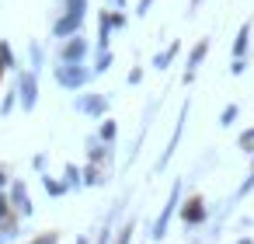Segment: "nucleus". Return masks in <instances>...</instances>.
Listing matches in <instances>:
<instances>
[{"mask_svg":"<svg viewBox=\"0 0 254 244\" xmlns=\"http://www.w3.org/2000/svg\"><path fill=\"white\" fill-rule=\"evenodd\" d=\"M237 244H254V241H251V237H244V241H237Z\"/></svg>","mask_w":254,"mask_h":244,"instance_id":"24","label":"nucleus"},{"mask_svg":"<svg viewBox=\"0 0 254 244\" xmlns=\"http://www.w3.org/2000/svg\"><path fill=\"white\" fill-rule=\"evenodd\" d=\"M73 185L80 188V171L77 167H66V188H73Z\"/></svg>","mask_w":254,"mask_h":244,"instance_id":"15","label":"nucleus"},{"mask_svg":"<svg viewBox=\"0 0 254 244\" xmlns=\"http://www.w3.org/2000/svg\"><path fill=\"white\" fill-rule=\"evenodd\" d=\"M247 42H251V21H244V25H240V32H237V39H233V60H244Z\"/></svg>","mask_w":254,"mask_h":244,"instance_id":"8","label":"nucleus"},{"mask_svg":"<svg viewBox=\"0 0 254 244\" xmlns=\"http://www.w3.org/2000/svg\"><path fill=\"white\" fill-rule=\"evenodd\" d=\"M178 202H181V185H174V188H171V199H167V206L160 209V216H157V223H153V230H150V237H153V241H160V237L167 234V223H171V216H174Z\"/></svg>","mask_w":254,"mask_h":244,"instance_id":"1","label":"nucleus"},{"mask_svg":"<svg viewBox=\"0 0 254 244\" xmlns=\"http://www.w3.org/2000/svg\"><path fill=\"white\" fill-rule=\"evenodd\" d=\"M35 244H56V234H46V237H39Z\"/></svg>","mask_w":254,"mask_h":244,"instance_id":"23","label":"nucleus"},{"mask_svg":"<svg viewBox=\"0 0 254 244\" xmlns=\"http://www.w3.org/2000/svg\"><path fill=\"white\" fill-rule=\"evenodd\" d=\"M202 216H205V209H202V199H191V202L185 206V220H188V223H198Z\"/></svg>","mask_w":254,"mask_h":244,"instance_id":"10","label":"nucleus"},{"mask_svg":"<svg viewBox=\"0 0 254 244\" xmlns=\"http://www.w3.org/2000/svg\"><path fill=\"white\" fill-rule=\"evenodd\" d=\"M80 21H84V14H73V11H66V14H63V18L53 25V35H56V39H70V35L80 28Z\"/></svg>","mask_w":254,"mask_h":244,"instance_id":"4","label":"nucleus"},{"mask_svg":"<svg viewBox=\"0 0 254 244\" xmlns=\"http://www.w3.org/2000/svg\"><path fill=\"white\" fill-rule=\"evenodd\" d=\"M108 63H112V53L105 49V53L98 56V67H94V70H98V74H105V70H108Z\"/></svg>","mask_w":254,"mask_h":244,"instance_id":"16","label":"nucleus"},{"mask_svg":"<svg viewBox=\"0 0 254 244\" xmlns=\"http://www.w3.org/2000/svg\"><path fill=\"white\" fill-rule=\"evenodd\" d=\"M237 112H240L237 105H226V108H223V115H219V126H233V119H237Z\"/></svg>","mask_w":254,"mask_h":244,"instance_id":"13","label":"nucleus"},{"mask_svg":"<svg viewBox=\"0 0 254 244\" xmlns=\"http://www.w3.org/2000/svg\"><path fill=\"white\" fill-rule=\"evenodd\" d=\"M174 56H178V42H171V46H167V49H164V53L153 60V67H157V70H167V63H171Z\"/></svg>","mask_w":254,"mask_h":244,"instance_id":"11","label":"nucleus"},{"mask_svg":"<svg viewBox=\"0 0 254 244\" xmlns=\"http://www.w3.org/2000/svg\"><path fill=\"white\" fill-rule=\"evenodd\" d=\"M205 53H209V42L202 39V42H198V46L191 49V56H188V67H185V81H191V77H195V70L202 67V60H205Z\"/></svg>","mask_w":254,"mask_h":244,"instance_id":"7","label":"nucleus"},{"mask_svg":"<svg viewBox=\"0 0 254 244\" xmlns=\"http://www.w3.org/2000/svg\"><path fill=\"white\" fill-rule=\"evenodd\" d=\"M251 188H254V167H251V174H247V181H244V185H240V192H237V195H247V192H251Z\"/></svg>","mask_w":254,"mask_h":244,"instance_id":"19","label":"nucleus"},{"mask_svg":"<svg viewBox=\"0 0 254 244\" xmlns=\"http://www.w3.org/2000/svg\"><path fill=\"white\" fill-rule=\"evenodd\" d=\"M91 161H101V143H91Z\"/></svg>","mask_w":254,"mask_h":244,"instance_id":"21","label":"nucleus"},{"mask_svg":"<svg viewBox=\"0 0 254 244\" xmlns=\"http://www.w3.org/2000/svg\"><path fill=\"white\" fill-rule=\"evenodd\" d=\"M77 108H80V112H87V115H101V112L108 108V101H105L101 94H91V98H80V101H77Z\"/></svg>","mask_w":254,"mask_h":244,"instance_id":"9","label":"nucleus"},{"mask_svg":"<svg viewBox=\"0 0 254 244\" xmlns=\"http://www.w3.org/2000/svg\"><path fill=\"white\" fill-rule=\"evenodd\" d=\"M129 241H132V223H126V227L119 230V241H115V244H129Z\"/></svg>","mask_w":254,"mask_h":244,"instance_id":"17","label":"nucleus"},{"mask_svg":"<svg viewBox=\"0 0 254 244\" xmlns=\"http://www.w3.org/2000/svg\"><path fill=\"white\" fill-rule=\"evenodd\" d=\"M198 4H202V0H191V7H198Z\"/></svg>","mask_w":254,"mask_h":244,"instance_id":"26","label":"nucleus"},{"mask_svg":"<svg viewBox=\"0 0 254 244\" xmlns=\"http://www.w3.org/2000/svg\"><path fill=\"white\" fill-rule=\"evenodd\" d=\"M11 202H14V213H18L21 220L32 216V199H28V188H25L21 181H14V188H11Z\"/></svg>","mask_w":254,"mask_h":244,"instance_id":"5","label":"nucleus"},{"mask_svg":"<svg viewBox=\"0 0 254 244\" xmlns=\"http://www.w3.org/2000/svg\"><path fill=\"white\" fill-rule=\"evenodd\" d=\"M46 192H49V195H63V192H66V185H63V181H56V178H49V174H46Z\"/></svg>","mask_w":254,"mask_h":244,"instance_id":"14","label":"nucleus"},{"mask_svg":"<svg viewBox=\"0 0 254 244\" xmlns=\"http://www.w3.org/2000/svg\"><path fill=\"white\" fill-rule=\"evenodd\" d=\"M18 94H21V108L32 112L39 101V87H35V74H21L18 77Z\"/></svg>","mask_w":254,"mask_h":244,"instance_id":"3","label":"nucleus"},{"mask_svg":"<svg viewBox=\"0 0 254 244\" xmlns=\"http://www.w3.org/2000/svg\"><path fill=\"white\" fill-rule=\"evenodd\" d=\"M4 178H7V174H4V171H0V185H4Z\"/></svg>","mask_w":254,"mask_h":244,"instance_id":"25","label":"nucleus"},{"mask_svg":"<svg viewBox=\"0 0 254 244\" xmlns=\"http://www.w3.org/2000/svg\"><path fill=\"white\" fill-rule=\"evenodd\" d=\"M56 81L63 87H84L87 84V70H80V63H63V67H56Z\"/></svg>","mask_w":254,"mask_h":244,"instance_id":"2","label":"nucleus"},{"mask_svg":"<svg viewBox=\"0 0 254 244\" xmlns=\"http://www.w3.org/2000/svg\"><path fill=\"white\" fill-rule=\"evenodd\" d=\"M240 147H254V129H251V133H244V136H240Z\"/></svg>","mask_w":254,"mask_h":244,"instance_id":"20","label":"nucleus"},{"mask_svg":"<svg viewBox=\"0 0 254 244\" xmlns=\"http://www.w3.org/2000/svg\"><path fill=\"white\" fill-rule=\"evenodd\" d=\"M150 4H153V0H139V7H136V14H146V11H150Z\"/></svg>","mask_w":254,"mask_h":244,"instance_id":"22","label":"nucleus"},{"mask_svg":"<svg viewBox=\"0 0 254 244\" xmlns=\"http://www.w3.org/2000/svg\"><path fill=\"white\" fill-rule=\"evenodd\" d=\"M84 56H87V42L77 35V39H70V42L63 46V56H60V60H63V63H84Z\"/></svg>","mask_w":254,"mask_h":244,"instance_id":"6","label":"nucleus"},{"mask_svg":"<svg viewBox=\"0 0 254 244\" xmlns=\"http://www.w3.org/2000/svg\"><path fill=\"white\" fill-rule=\"evenodd\" d=\"M11 209H14V206H11V202H7L4 195H0V223H4V220H7V213H11Z\"/></svg>","mask_w":254,"mask_h":244,"instance_id":"18","label":"nucleus"},{"mask_svg":"<svg viewBox=\"0 0 254 244\" xmlns=\"http://www.w3.org/2000/svg\"><path fill=\"white\" fill-rule=\"evenodd\" d=\"M98 140H101V143H112V140H115V122H112V119H105V126H101Z\"/></svg>","mask_w":254,"mask_h":244,"instance_id":"12","label":"nucleus"}]
</instances>
